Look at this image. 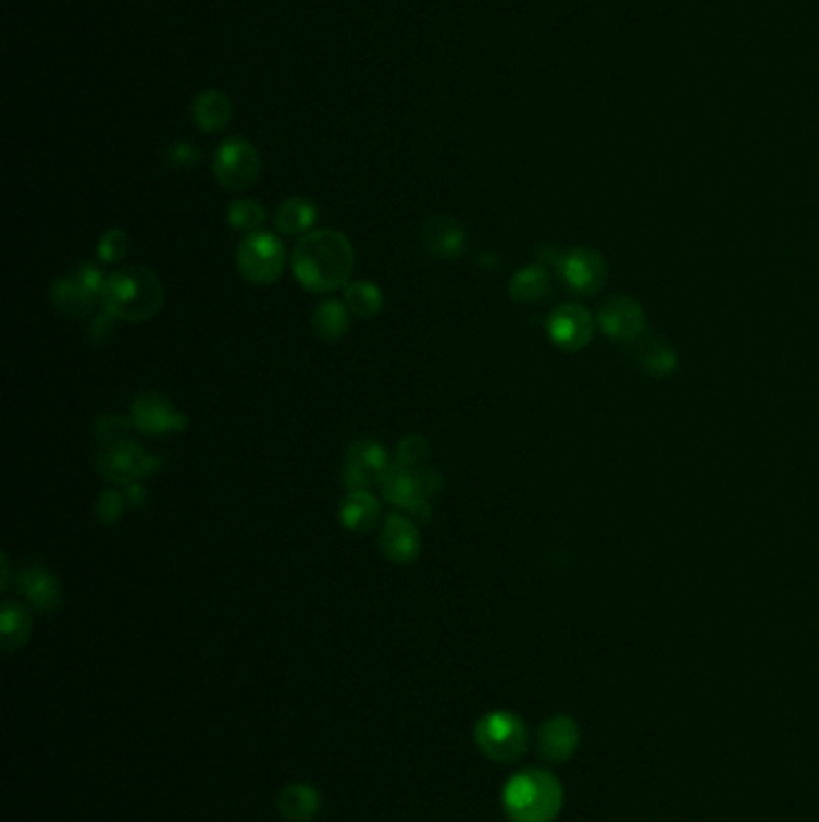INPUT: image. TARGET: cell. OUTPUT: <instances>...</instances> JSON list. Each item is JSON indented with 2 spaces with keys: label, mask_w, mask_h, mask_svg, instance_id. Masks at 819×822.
Wrapping results in <instances>:
<instances>
[{
  "label": "cell",
  "mask_w": 819,
  "mask_h": 822,
  "mask_svg": "<svg viewBox=\"0 0 819 822\" xmlns=\"http://www.w3.org/2000/svg\"><path fill=\"white\" fill-rule=\"evenodd\" d=\"M17 587L29 604L41 613L55 611L63 601L61 582H58L49 567L41 563H32L22 567V573L17 575Z\"/></svg>",
  "instance_id": "16"
},
{
  "label": "cell",
  "mask_w": 819,
  "mask_h": 822,
  "mask_svg": "<svg viewBox=\"0 0 819 822\" xmlns=\"http://www.w3.org/2000/svg\"><path fill=\"white\" fill-rule=\"evenodd\" d=\"M562 784L548 770L529 768L507 780L502 808L512 822H553L562 810Z\"/></svg>",
  "instance_id": "4"
},
{
  "label": "cell",
  "mask_w": 819,
  "mask_h": 822,
  "mask_svg": "<svg viewBox=\"0 0 819 822\" xmlns=\"http://www.w3.org/2000/svg\"><path fill=\"white\" fill-rule=\"evenodd\" d=\"M392 467L387 450L375 440H356L346 450L344 486L349 491H371Z\"/></svg>",
  "instance_id": "8"
},
{
  "label": "cell",
  "mask_w": 819,
  "mask_h": 822,
  "mask_svg": "<svg viewBox=\"0 0 819 822\" xmlns=\"http://www.w3.org/2000/svg\"><path fill=\"white\" fill-rule=\"evenodd\" d=\"M125 501H128V498L115 489H103L97 498V517L103 525H115L123 517Z\"/></svg>",
  "instance_id": "31"
},
{
  "label": "cell",
  "mask_w": 819,
  "mask_h": 822,
  "mask_svg": "<svg viewBox=\"0 0 819 822\" xmlns=\"http://www.w3.org/2000/svg\"><path fill=\"white\" fill-rule=\"evenodd\" d=\"M594 322L592 316L582 306L564 304L550 312L548 318V338L564 352H580L592 340Z\"/></svg>",
  "instance_id": "13"
},
{
  "label": "cell",
  "mask_w": 819,
  "mask_h": 822,
  "mask_svg": "<svg viewBox=\"0 0 819 822\" xmlns=\"http://www.w3.org/2000/svg\"><path fill=\"white\" fill-rule=\"evenodd\" d=\"M135 424L123 416L103 414L91 431V462L103 479L131 486L164 469V457L147 455L135 435Z\"/></svg>",
  "instance_id": "1"
},
{
  "label": "cell",
  "mask_w": 819,
  "mask_h": 822,
  "mask_svg": "<svg viewBox=\"0 0 819 822\" xmlns=\"http://www.w3.org/2000/svg\"><path fill=\"white\" fill-rule=\"evenodd\" d=\"M0 630H3L5 652H13L25 645L32 633V616L27 606L17 604V601H5L3 613H0Z\"/></svg>",
  "instance_id": "26"
},
{
  "label": "cell",
  "mask_w": 819,
  "mask_h": 822,
  "mask_svg": "<svg viewBox=\"0 0 819 822\" xmlns=\"http://www.w3.org/2000/svg\"><path fill=\"white\" fill-rule=\"evenodd\" d=\"M103 310L123 322H145L159 316L164 306V286L159 277L140 265L115 270L107 277L101 292Z\"/></svg>",
  "instance_id": "3"
},
{
  "label": "cell",
  "mask_w": 819,
  "mask_h": 822,
  "mask_svg": "<svg viewBox=\"0 0 819 822\" xmlns=\"http://www.w3.org/2000/svg\"><path fill=\"white\" fill-rule=\"evenodd\" d=\"M125 498H128V503L131 505H135V507H140L142 503H145V486H140V483H131L128 486V493H125Z\"/></svg>",
  "instance_id": "33"
},
{
  "label": "cell",
  "mask_w": 819,
  "mask_h": 822,
  "mask_svg": "<svg viewBox=\"0 0 819 822\" xmlns=\"http://www.w3.org/2000/svg\"><path fill=\"white\" fill-rule=\"evenodd\" d=\"M166 159L173 169H190L200 161V152H198V147L190 143H178L169 147Z\"/></svg>",
  "instance_id": "32"
},
{
  "label": "cell",
  "mask_w": 819,
  "mask_h": 822,
  "mask_svg": "<svg viewBox=\"0 0 819 822\" xmlns=\"http://www.w3.org/2000/svg\"><path fill=\"white\" fill-rule=\"evenodd\" d=\"M632 349L637 364L652 376H671L678 366L673 346L659 338H654V334H644V338L632 344Z\"/></svg>",
  "instance_id": "22"
},
{
  "label": "cell",
  "mask_w": 819,
  "mask_h": 822,
  "mask_svg": "<svg viewBox=\"0 0 819 822\" xmlns=\"http://www.w3.org/2000/svg\"><path fill=\"white\" fill-rule=\"evenodd\" d=\"M380 549L392 563L407 565L419 559L421 531L409 515L392 513L387 515L383 529H380Z\"/></svg>",
  "instance_id": "15"
},
{
  "label": "cell",
  "mask_w": 819,
  "mask_h": 822,
  "mask_svg": "<svg viewBox=\"0 0 819 822\" xmlns=\"http://www.w3.org/2000/svg\"><path fill=\"white\" fill-rule=\"evenodd\" d=\"M356 253L342 231L318 229L301 236L291 253V270L308 292L330 294L351 282Z\"/></svg>",
  "instance_id": "2"
},
{
  "label": "cell",
  "mask_w": 819,
  "mask_h": 822,
  "mask_svg": "<svg viewBox=\"0 0 819 822\" xmlns=\"http://www.w3.org/2000/svg\"><path fill=\"white\" fill-rule=\"evenodd\" d=\"M264 219H268V212H264V207L256 200H236L231 203L226 210L228 226L236 231H248V234H256L264 224Z\"/></svg>",
  "instance_id": "28"
},
{
  "label": "cell",
  "mask_w": 819,
  "mask_h": 822,
  "mask_svg": "<svg viewBox=\"0 0 819 822\" xmlns=\"http://www.w3.org/2000/svg\"><path fill=\"white\" fill-rule=\"evenodd\" d=\"M342 525L361 535L380 523V501L371 491H349L339 507Z\"/></svg>",
  "instance_id": "21"
},
{
  "label": "cell",
  "mask_w": 819,
  "mask_h": 822,
  "mask_svg": "<svg viewBox=\"0 0 819 822\" xmlns=\"http://www.w3.org/2000/svg\"><path fill=\"white\" fill-rule=\"evenodd\" d=\"M97 298H101L95 289H89L83 277L75 272L61 277L51 286V304L65 318H85L97 306Z\"/></svg>",
  "instance_id": "17"
},
{
  "label": "cell",
  "mask_w": 819,
  "mask_h": 822,
  "mask_svg": "<svg viewBox=\"0 0 819 822\" xmlns=\"http://www.w3.org/2000/svg\"><path fill=\"white\" fill-rule=\"evenodd\" d=\"M562 282L568 284L574 294L592 296L606 284V260L592 248H574L570 253H562L556 260Z\"/></svg>",
  "instance_id": "11"
},
{
  "label": "cell",
  "mask_w": 819,
  "mask_h": 822,
  "mask_svg": "<svg viewBox=\"0 0 819 822\" xmlns=\"http://www.w3.org/2000/svg\"><path fill=\"white\" fill-rule=\"evenodd\" d=\"M236 265L252 284H274L286 270L284 243L268 231H256L238 243Z\"/></svg>",
  "instance_id": "6"
},
{
  "label": "cell",
  "mask_w": 819,
  "mask_h": 822,
  "mask_svg": "<svg viewBox=\"0 0 819 822\" xmlns=\"http://www.w3.org/2000/svg\"><path fill=\"white\" fill-rule=\"evenodd\" d=\"M536 744L541 758L553 762V765H560V762H568L580 748V726L572 716L556 714L541 724Z\"/></svg>",
  "instance_id": "14"
},
{
  "label": "cell",
  "mask_w": 819,
  "mask_h": 822,
  "mask_svg": "<svg viewBox=\"0 0 819 822\" xmlns=\"http://www.w3.org/2000/svg\"><path fill=\"white\" fill-rule=\"evenodd\" d=\"M320 792L306 782L286 784L280 794V801H276V808H280L286 822H310L320 813Z\"/></svg>",
  "instance_id": "19"
},
{
  "label": "cell",
  "mask_w": 819,
  "mask_h": 822,
  "mask_svg": "<svg viewBox=\"0 0 819 822\" xmlns=\"http://www.w3.org/2000/svg\"><path fill=\"white\" fill-rule=\"evenodd\" d=\"M131 250V238L123 229H111L97 243V256L101 262H121Z\"/></svg>",
  "instance_id": "29"
},
{
  "label": "cell",
  "mask_w": 819,
  "mask_h": 822,
  "mask_svg": "<svg viewBox=\"0 0 819 822\" xmlns=\"http://www.w3.org/2000/svg\"><path fill=\"white\" fill-rule=\"evenodd\" d=\"M214 176L231 193L250 188L260 176V155L244 137H231L214 155Z\"/></svg>",
  "instance_id": "7"
},
{
  "label": "cell",
  "mask_w": 819,
  "mask_h": 822,
  "mask_svg": "<svg viewBox=\"0 0 819 822\" xmlns=\"http://www.w3.org/2000/svg\"><path fill=\"white\" fill-rule=\"evenodd\" d=\"M344 304L356 318H375L385 306L383 292L373 282H349L344 286Z\"/></svg>",
  "instance_id": "27"
},
{
  "label": "cell",
  "mask_w": 819,
  "mask_h": 822,
  "mask_svg": "<svg viewBox=\"0 0 819 822\" xmlns=\"http://www.w3.org/2000/svg\"><path fill=\"white\" fill-rule=\"evenodd\" d=\"M377 486H380V491H383L387 503L401 507V511L413 519H423V523H429L433 515L431 498H425L421 493V486L417 481V474H413V467L401 465V462H392V467L387 469L385 477L380 479Z\"/></svg>",
  "instance_id": "10"
},
{
  "label": "cell",
  "mask_w": 819,
  "mask_h": 822,
  "mask_svg": "<svg viewBox=\"0 0 819 822\" xmlns=\"http://www.w3.org/2000/svg\"><path fill=\"white\" fill-rule=\"evenodd\" d=\"M423 243L435 258L443 260H452L461 256L467 248V231L461 226L457 219L452 217H431L429 222L423 224Z\"/></svg>",
  "instance_id": "18"
},
{
  "label": "cell",
  "mask_w": 819,
  "mask_h": 822,
  "mask_svg": "<svg viewBox=\"0 0 819 822\" xmlns=\"http://www.w3.org/2000/svg\"><path fill=\"white\" fill-rule=\"evenodd\" d=\"M131 421L140 433L149 435H173L188 431L190 419L183 412H178L173 404L159 395V392H140L133 400Z\"/></svg>",
  "instance_id": "9"
},
{
  "label": "cell",
  "mask_w": 819,
  "mask_h": 822,
  "mask_svg": "<svg viewBox=\"0 0 819 822\" xmlns=\"http://www.w3.org/2000/svg\"><path fill=\"white\" fill-rule=\"evenodd\" d=\"M550 294V280L546 268L541 265H529V268L519 270L510 280V296L519 304H536L544 300Z\"/></svg>",
  "instance_id": "25"
},
{
  "label": "cell",
  "mask_w": 819,
  "mask_h": 822,
  "mask_svg": "<svg viewBox=\"0 0 819 822\" xmlns=\"http://www.w3.org/2000/svg\"><path fill=\"white\" fill-rule=\"evenodd\" d=\"M474 738L479 750L493 762H514L526 752V724L517 714L495 710L476 722Z\"/></svg>",
  "instance_id": "5"
},
{
  "label": "cell",
  "mask_w": 819,
  "mask_h": 822,
  "mask_svg": "<svg viewBox=\"0 0 819 822\" xmlns=\"http://www.w3.org/2000/svg\"><path fill=\"white\" fill-rule=\"evenodd\" d=\"M318 222V207L306 198H288L276 210L274 224L282 236H306Z\"/></svg>",
  "instance_id": "23"
},
{
  "label": "cell",
  "mask_w": 819,
  "mask_h": 822,
  "mask_svg": "<svg viewBox=\"0 0 819 822\" xmlns=\"http://www.w3.org/2000/svg\"><path fill=\"white\" fill-rule=\"evenodd\" d=\"M598 322H601V328L610 340L630 346L644 338V330H647L644 310L640 308L637 300L628 296L608 298L601 310H598Z\"/></svg>",
  "instance_id": "12"
},
{
  "label": "cell",
  "mask_w": 819,
  "mask_h": 822,
  "mask_svg": "<svg viewBox=\"0 0 819 822\" xmlns=\"http://www.w3.org/2000/svg\"><path fill=\"white\" fill-rule=\"evenodd\" d=\"M395 455H397V462H401V465H407V467L423 465L425 457H429V440L417 433L401 438L397 443Z\"/></svg>",
  "instance_id": "30"
},
{
  "label": "cell",
  "mask_w": 819,
  "mask_h": 822,
  "mask_svg": "<svg viewBox=\"0 0 819 822\" xmlns=\"http://www.w3.org/2000/svg\"><path fill=\"white\" fill-rule=\"evenodd\" d=\"M349 316L351 310L346 308L344 300L337 298H325L322 304L313 310V330L320 340L327 342H337L342 340L346 332H349Z\"/></svg>",
  "instance_id": "24"
},
{
  "label": "cell",
  "mask_w": 819,
  "mask_h": 822,
  "mask_svg": "<svg viewBox=\"0 0 819 822\" xmlns=\"http://www.w3.org/2000/svg\"><path fill=\"white\" fill-rule=\"evenodd\" d=\"M193 119L204 133H222L234 119V103L219 89H204L193 101Z\"/></svg>",
  "instance_id": "20"
}]
</instances>
